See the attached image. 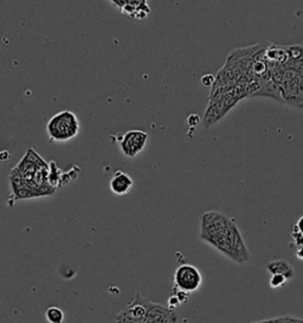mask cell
<instances>
[{"instance_id": "13", "label": "cell", "mask_w": 303, "mask_h": 323, "mask_svg": "<svg viewBox=\"0 0 303 323\" xmlns=\"http://www.w3.org/2000/svg\"><path fill=\"white\" fill-rule=\"evenodd\" d=\"M287 278L282 275H271V278L269 281V286L272 289H277L283 287L287 283Z\"/></svg>"}, {"instance_id": "15", "label": "cell", "mask_w": 303, "mask_h": 323, "mask_svg": "<svg viewBox=\"0 0 303 323\" xmlns=\"http://www.w3.org/2000/svg\"><path fill=\"white\" fill-rule=\"evenodd\" d=\"M181 306V302L179 301V298L177 297V296L174 295H170L169 298H168V303H167V307L170 308V309L176 310L178 307Z\"/></svg>"}, {"instance_id": "7", "label": "cell", "mask_w": 303, "mask_h": 323, "mask_svg": "<svg viewBox=\"0 0 303 323\" xmlns=\"http://www.w3.org/2000/svg\"><path fill=\"white\" fill-rule=\"evenodd\" d=\"M111 191L116 196H126L134 187V180L123 170H116L109 182Z\"/></svg>"}, {"instance_id": "14", "label": "cell", "mask_w": 303, "mask_h": 323, "mask_svg": "<svg viewBox=\"0 0 303 323\" xmlns=\"http://www.w3.org/2000/svg\"><path fill=\"white\" fill-rule=\"evenodd\" d=\"M215 82V76L211 74H206L202 77V83L204 87H213Z\"/></svg>"}, {"instance_id": "11", "label": "cell", "mask_w": 303, "mask_h": 323, "mask_svg": "<svg viewBox=\"0 0 303 323\" xmlns=\"http://www.w3.org/2000/svg\"><path fill=\"white\" fill-rule=\"evenodd\" d=\"M252 323H303V318L289 316V315H284V316L270 318V320H263V321H257Z\"/></svg>"}, {"instance_id": "2", "label": "cell", "mask_w": 303, "mask_h": 323, "mask_svg": "<svg viewBox=\"0 0 303 323\" xmlns=\"http://www.w3.org/2000/svg\"><path fill=\"white\" fill-rule=\"evenodd\" d=\"M9 181L12 191L9 205H13L17 200L52 196L57 191L50 184V163L31 147L11 169Z\"/></svg>"}, {"instance_id": "8", "label": "cell", "mask_w": 303, "mask_h": 323, "mask_svg": "<svg viewBox=\"0 0 303 323\" xmlns=\"http://www.w3.org/2000/svg\"><path fill=\"white\" fill-rule=\"evenodd\" d=\"M267 270L270 275H282L287 279L295 277L294 267L286 260H275L267 264Z\"/></svg>"}, {"instance_id": "9", "label": "cell", "mask_w": 303, "mask_h": 323, "mask_svg": "<svg viewBox=\"0 0 303 323\" xmlns=\"http://www.w3.org/2000/svg\"><path fill=\"white\" fill-rule=\"evenodd\" d=\"M45 318L49 323H63L66 315L58 307H50L45 311Z\"/></svg>"}, {"instance_id": "12", "label": "cell", "mask_w": 303, "mask_h": 323, "mask_svg": "<svg viewBox=\"0 0 303 323\" xmlns=\"http://www.w3.org/2000/svg\"><path fill=\"white\" fill-rule=\"evenodd\" d=\"M291 238H293V242L290 243L291 248H296V250L303 248V233H301L295 226L291 232Z\"/></svg>"}, {"instance_id": "1", "label": "cell", "mask_w": 303, "mask_h": 323, "mask_svg": "<svg viewBox=\"0 0 303 323\" xmlns=\"http://www.w3.org/2000/svg\"><path fill=\"white\" fill-rule=\"evenodd\" d=\"M199 238L237 264L251 258L234 219L221 211H206L200 217Z\"/></svg>"}, {"instance_id": "16", "label": "cell", "mask_w": 303, "mask_h": 323, "mask_svg": "<svg viewBox=\"0 0 303 323\" xmlns=\"http://www.w3.org/2000/svg\"><path fill=\"white\" fill-rule=\"evenodd\" d=\"M295 227H296V229H297L298 231H300L301 233H303V216L300 217V218H298L297 223L295 224Z\"/></svg>"}, {"instance_id": "6", "label": "cell", "mask_w": 303, "mask_h": 323, "mask_svg": "<svg viewBox=\"0 0 303 323\" xmlns=\"http://www.w3.org/2000/svg\"><path fill=\"white\" fill-rule=\"evenodd\" d=\"M147 141H148V134L146 132L128 131L120 139V149L124 157L134 159L145 149Z\"/></svg>"}, {"instance_id": "17", "label": "cell", "mask_w": 303, "mask_h": 323, "mask_svg": "<svg viewBox=\"0 0 303 323\" xmlns=\"http://www.w3.org/2000/svg\"><path fill=\"white\" fill-rule=\"evenodd\" d=\"M296 256H297L298 260L303 261V248L297 249V251H296Z\"/></svg>"}, {"instance_id": "10", "label": "cell", "mask_w": 303, "mask_h": 323, "mask_svg": "<svg viewBox=\"0 0 303 323\" xmlns=\"http://www.w3.org/2000/svg\"><path fill=\"white\" fill-rule=\"evenodd\" d=\"M49 163H50V184L55 188H58L59 186H62V178L64 172L58 168L55 161H50Z\"/></svg>"}, {"instance_id": "4", "label": "cell", "mask_w": 303, "mask_h": 323, "mask_svg": "<svg viewBox=\"0 0 303 323\" xmlns=\"http://www.w3.org/2000/svg\"><path fill=\"white\" fill-rule=\"evenodd\" d=\"M79 128L77 115L71 110H63L49 120L47 133L51 142H67L78 135Z\"/></svg>"}, {"instance_id": "5", "label": "cell", "mask_w": 303, "mask_h": 323, "mask_svg": "<svg viewBox=\"0 0 303 323\" xmlns=\"http://www.w3.org/2000/svg\"><path fill=\"white\" fill-rule=\"evenodd\" d=\"M203 283V276L194 265L183 264L176 270L173 278V287L181 291L192 294L199 290Z\"/></svg>"}, {"instance_id": "3", "label": "cell", "mask_w": 303, "mask_h": 323, "mask_svg": "<svg viewBox=\"0 0 303 323\" xmlns=\"http://www.w3.org/2000/svg\"><path fill=\"white\" fill-rule=\"evenodd\" d=\"M258 90L259 85L257 84H242L229 88L212 89L204 115V126L205 128L211 127L212 124L221 121L238 102L245 97H253Z\"/></svg>"}]
</instances>
